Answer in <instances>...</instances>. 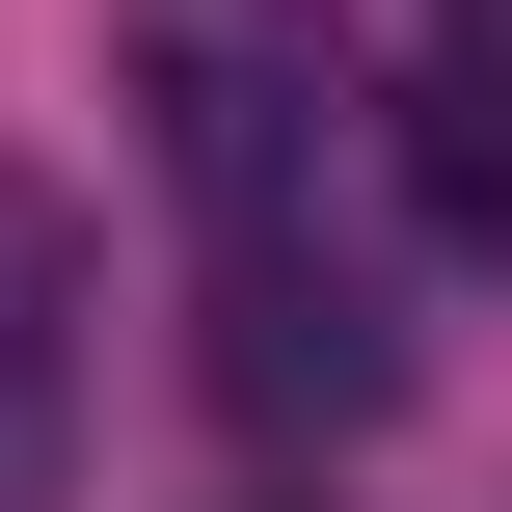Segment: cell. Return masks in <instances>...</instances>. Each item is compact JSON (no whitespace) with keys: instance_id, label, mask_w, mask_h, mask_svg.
Listing matches in <instances>:
<instances>
[{"instance_id":"6da1fadb","label":"cell","mask_w":512,"mask_h":512,"mask_svg":"<svg viewBox=\"0 0 512 512\" xmlns=\"http://www.w3.org/2000/svg\"><path fill=\"white\" fill-rule=\"evenodd\" d=\"M135 135H162V189L216 216V270L297 243V189H324V135H351L324 0H135Z\"/></svg>"},{"instance_id":"7a4b0ae2","label":"cell","mask_w":512,"mask_h":512,"mask_svg":"<svg viewBox=\"0 0 512 512\" xmlns=\"http://www.w3.org/2000/svg\"><path fill=\"white\" fill-rule=\"evenodd\" d=\"M216 405H243V432H378V405H405V324H378L324 243H243V270H216Z\"/></svg>"},{"instance_id":"3957f363","label":"cell","mask_w":512,"mask_h":512,"mask_svg":"<svg viewBox=\"0 0 512 512\" xmlns=\"http://www.w3.org/2000/svg\"><path fill=\"white\" fill-rule=\"evenodd\" d=\"M81 486V243H54V189H0V512Z\"/></svg>"},{"instance_id":"277c9868","label":"cell","mask_w":512,"mask_h":512,"mask_svg":"<svg viewBox=\"0 0 512 512\" xmlns=\"http://www.w3.org/2000/svg\"><path fill=\"white\" fill-rule=\"evenodd\" d=\"M405 189H432L459 270H512V27H459V54L405 81Z\"/></svg>"}]
</instances>
